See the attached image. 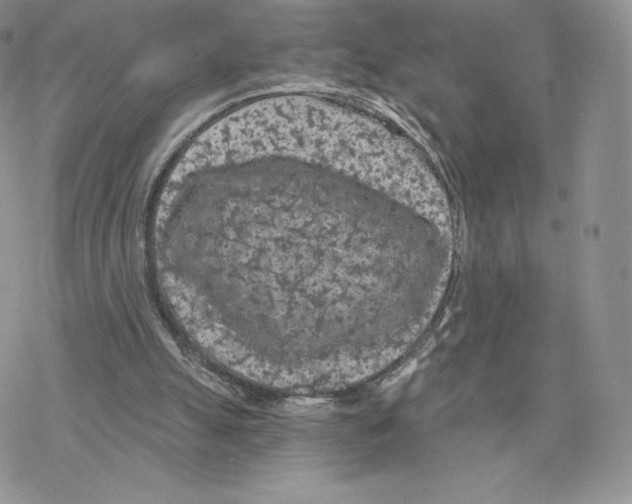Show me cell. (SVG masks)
<instances>
[{"label": "cell", "mask_w": 632, "mask_h": 504, "mask_svg": "<svg viewBox=\"0 0 632 504\" xmlns=\"http://www.w3.org/2000/svg\"><path fill=\"white\" fill-rule=\"evenodd\" d=\"M254 218L198 223L169 251L183 280L218 283L229 319L266 341L322 348L400 319L423 272L393 202L338 169L286 162L254 174Z\"/></svg>", "instance_id": "cell-1"}]
</instances>
